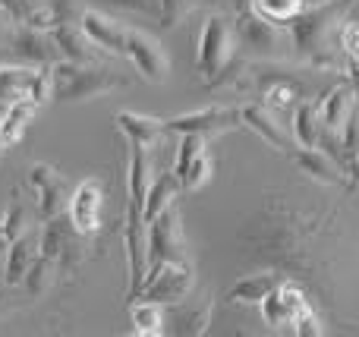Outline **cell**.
<instances>
[{
	"label": "cell",
	"instance_id": "obj_23",
	"mask_svg": "<svg viewBox=\"0 0 359 337\" xmlns=\"http://www.w3.org/2000/svg\"><path fill=\"white\" fill-rule=\"evenodd\" d=\"M38 111H41V104H35L32 98H19V101L4 104V114H0V132H4L6 149H13V145L25 136V130H29V123L35 120Z\"/></svg>",
	"mask_w": 359,
	"mask_h": 337
},
{
	"label": "cell",
	"instance_id": "obj_33",
	"mask_svg": "<svg viewBox=\"0 0 359 337\" xmlns=\"http://www.w3.org/2000/svg\"><path fill=\"white\" fill-rule=\"evenodd\" d=\"M57 271H60V268H57V265L50 262L48 256H38V259H35V265L29 268V275H25V281H22V284H25V290H29L32 296H41L44 290L50 287V281H54Z\"/></svg>",
	"mask_w": 359,
	"mask_h": 337
},
{
	"label": "cell",
	"instance_id": "obj_28",
	"mask_svg": "<svg viewBox=\"0 0 359 337\" xmlns=\"http://www.w3.org/2000/svg\"><path fill=\"white\" fill-rule=\"evenodd\" d=\"M177 193H180V177L174 174V170L158 174L155 180H151V186H149V199H145V212H142L145 221H155L164 208L174 205Z\"/></svg>",
	"mask_w": 359,
	"mask_h": 337
},
{
	"label": "cell",
	"instance_id": "obj_4",
	"mask_svg": "<svg viewBox=\"0 0 359 337\" xmlns=\"http://www.w3.org/2000/svg\"><path fill=\"white\" fill-rule=\"evenodd\" d=\"M236 44L246 54L262 57V60H284L293 57V35L290 25H278L271 19L259 16L255 10L236 13Z\"/></svg>",
	"mask_w": 359,
	"mask_h": 337
},
{
	"label": "cell",
	"instance_id": "obj_2",
	"mask_svg": "<svg viewBox=\"0 0 359 337\" xmlns=\"http://www.w3.org/2000/svg\"><path fill=\"white\" fill-rule=\"evenodd\" d=\"M54 101L60 104H76V101H92L107 92H117L130 82V76L117 73L101 63H79V60H60L54 63Z\"/></svg>",
	"mask_w": 359,
	"mask_h": 337
},
{
	"label": "cell",
	"instance_id": "obj_17",
	"mask_svg": "<svg viewBox=\"0 0 359 337\" xmlns=\"http://www.w3.org/2000/svg\"><path fill=\"white\" fill-rule=\"evenodd\" d=\"M38 256H41V231L32 227V231H25L22 237H16L10 246H6V265H4V284L6 287L22 284Z\"/></svg>",
	"mask_w": 359,
	"mask_h": 337
},
{
	"label": "cell",
	"instance_id": "obj_10",
	"mask_svg": "<svg viewBox=\"0 0 359 337\" xmlns=\"http://www.w3.org/2000/svg\"><path fill=\"white\" fill-rule=\"evenodd\" d=\"M259 309H262L265 325L278 328V331H293V328L299 325V319L312 312L306 294L293 281H280L278 287L259 303Z\"/></svg>",
	"mask_w": 359,
	"mask_h": 337
},
{
	"label": "cell",
	"instance_id": "obj_9",
	"mask_svg": "<svg viewBox=\"0 0 359 337\" xmlns=\"http://www.w3.org/2000/svg\"><path fill=\"white\" fill-rule=\"evenodd\" d=\"M123 57L136 67V73L142 76L145 82H155V85L168 82L170 57H168L164 44L158 41L155 35H149V32L133 29L130 25V29H126V41H123Z\"/></svg>",
	"mask_w": 359,
	"mask_h": 337
},
{
	"label": "cell",
	"instance_id": "obj_7",
	"mask_svg": "<svg viewBox=\"0 0 359 337\" xmlns=\"http://www.w3.org/2000/svg\"><path fill=\"white\" fill-rule=\"evenodd\" d=\"M168 262H186V240L177 205H168L155 221H149V271Z\"/></svg>",
	"mask_w": 359,
	"mask_h": 337
},
{
	"label": "cell",
	"instance_id": "obj_22",
	"mask_svg": "<svg viewBox=\"0 0 359 337\" xmlns=\"http://www.w3.org/2000/svg\"><path fill=\"white\" fill-rule=\"evenodd\" d=\"M38 67L32 63H19V60H4L0 63V104H10V101L29 98L32 95V82H35Z\"/></svg>",
	"mask_w": 359,
	"mask_h": 337
},
{
	"label": "cell",
	"instance_id": "obj_5",
	"mask_svg": "<svg viewBox=\"0 0 359 337\" xmlns=\"http://www.w3.org/2000/svg\"><path fill=\"white\" fill-rule=\"evenodd\" d=\"M86 240L63 212L41 224V256H48L60 271H73L86 259Z\"/></svg>",
	"mask_w": 359,
	"mask_h": 337
},
{
	"label": "cell",
	"instance_id": "obj_21",
	"mask_svg": "<svg viewBox=\"0 0 359 337\" xmlns=\"http://www.w3.org/2000/svg\"><path fill=\"white\" fill-rule=\"evenodd\" d=\"M356 107H359V101H356V92H353V85H350V79L341 82V85H334L322 101H318L322 126L331 130V132H341L344 123L350 120V114H353Z\"/></svg>",
	"mask_w": 359,
	"mask_h": 337
},
{
	"label": "cell",
	"instance_id": "obj_35",
	"mask_svg": "<svg viewBox=\"0 0 359 337\" xmlns=\"http://www.w3.org/2000/svg\"><path fill=\"white\" fill-rule=\"evenodd\" d=\"M107 4L120 6V10H133V13H145V16L161 19V0H107Z\"/></svg>",
	"mask_w": 359,
	"mask_h": 337
},
{
	"label": "cell",
	"instance_id": "obj_27",
	"mask_svg": "<svg viewBox=\"0 0 359 337\" xmlns=\"http://www.w3.org/2000/svg\"><path fill=\"white\" fill-rule=\"evenodd\" d=\"M130 319L136 334L145 337H161L168 331V312H164L161 303H151V300H133L130 306Z\"/></svg>",
	"mask_w": 359,
	"mask_h": 337
},
{
	"label": "cell",
	"instance_id": "obj_39",
	"mask_svg": "<svg viewBox=\"0 0 359 337\" xmlns=\"http://www.w3.org/2000/svg\"><path fill=\"white\" fill-rule=\"evenodd\" d=\"M344 63H347V79H350V85H353L356 101H359V57H344Z\"/></svg>",
	"mask_w": 359,
	"mask_h": 337
},
{
	"label": "cell",
	"instance_id": "obj_36",
	"mask_svg": "<svg viewBox=\"0 0 359 337\" xmlns=\"http://www.w3.org/2000/svg\"><path fill=\"white\" fill-rule=\"evenodd\" d=\"M341 50L344 57H359V22H347L341 29Z\"/></svg>",
	"mask_w": 359,
	"mask_h": 337
},
{
	"label": "cell",
	"instance_id": "obj_25",
	"mask_svg": "<svg viewBox=\"0 0 359 337\" xmlns=\"http://www.w3.org/2000/svg\"><path fill=\"white\" fill-rule=\"evenodd\" d=\"M293 139L297 145H306V149H318L322 145V117H318V101L316 98H303L293 111Z\"/></svg>",
	"mask_w": 359,
	"mask_h": 337
},
{
	"label": "cell",
	"instance_id": "obj_11",
	"mask_svg": "<svg viewBox=\"0 0 359 337\" xmlns=\"http://www.w3.org/2000/svg\"><path fill=\"white\" fill-rule=\"evenodd\" d=\"M101 214H104V186H101L98 177H86L69 193L67 218L82 237L92 240L101 231Z\"/></svg>",
	"mask_w": 359,
	"mask_h": 337
},
{
	"label": "cell",
	"instance_id": "obj_37",
	"mask_svg": "<svg viewBox=\"0 0 359 337\" xmlns=\"http://www.w3.org/2000/svg\"><path fill=\"white\" fill-rule=\"evenodd\" d=\"M13 29H16V16H13V13L0 4V48H4V44H10Z\"/></svg>",
	"mask_w": 359,
	"mask_h": 337
},
{
	"label": "cell",
	"instance_id": "obj_26",
	"mask_svg": "<svg viewBox=\"0 0 359 337\" xmlns=\"http://www.w3.org/2000/svg\"><path fill=\"white\" fill-rule=\"evenodd\" d=\"M280 281H284V277H280L278 271H259V275H249V277H243V281H236L233 287H230L227 300L243 303V306H259Z\"/></svg>",
	"mask_w": 359,
	"mask_h": 337
},
{
	"label": "cell",
	"instance_id": "obj_20",
	"mask_svg": "<svg viewBox=\"0 0 359 337\" xmlns=\"http://www.w3.org/2000/svg\"><path fill=\"white\" fill-rule=\"evenodd\" d=\"M117 130L130 139V145H142V149H155L164 136H168V123L149 114H136V111H120L114 114Z\"/></svg>",
	"mask_w": 359,
	"mask_h": 337
},
{
	"label": "cell",
	"instance_id": "obj_6",
	"mask_svg": "<svg viewBox=\"0 0 359 337\" xmlns=\"http://www.w3.org/2000/svg\"><path fill=\"white\" fill-rule=\"evenodd\" d=\"M192 284H196V277H192L189 262H168L158 271H149L139 294L130 296V300H151L161 303V306H174V303H183L192 294Z\"/></svg>",
	"mask_w": 359,
	"mask_h": 337
},
{
	"label": "cell",
	"instance_id": "obj_1",
	"mask_svg": "<svg viewBox=\"0 0 359 337\" xmlns=\"http://www.w3.org/2000/svg\"><path fill=\"white\" fill-rule=\"evenodd\" d=\"M350 6H353V0H322L316 6H306L290 22L293 54L318 69L347 67L341 50V29L347 25L344 19H347Z\"/></svg>",
	"mask_w": 359,
	"mask_h": 337
},
{
	"label": "cell",
	"instance_id": "obj_38",
	"mask_svg": "<svg viewBox=\"0 0 359 337\" xmlns=\"http://www.w3.org/2000/svg\"><path fill=\"white\" fill-rule=\"evenodd\" d=\"M0 4H4L6 10L16 16V22H22V19L29 16V10H32V0H0Z\"/></svg>",
	"mask_w": 359,
	"mask_h": 337
},
{
	"label": "cell",
	"instance_id": "obj_12",
	"mask_svg": "<svg viewBox=\"0 0 359 337\" xmlns=\"http://www.w3.org/2000/svg\"><path fill=\"white\" fill-rule=\"evenodd\" d=\"M123 243H126V262H130V296H136L145 275H149V221H145L142 208L133 205L126 208Z\"/></svg>",
	"mask_w": 359,
	"mask_h": 337
},
{
	"label": "cell",
	"instance_id": "obj_13",
	"mask_svg": "<svg viewBox=\"0 0 359 337\" xmlns=\"http://www.w3.org/2000/svg\"><path fill=\"white\" fill-rule=\"evenodd\" d=\"M10 54L19 63H32V67H50L60 60V48H57L54 35L48 29H35V25L16 22L10 38Z\"/></svg>",
	"mask_w": 359,
	"mask_h": 337
},
{
	"label": "cell",
	"instance_id": "obj_40",
	"mask_svg": "<svg viewBox=\"0 0 359 337\" xmlns=\"http://www.w3.org/2000/svg\"><path fill=\"white\" fill-rule=\"evenodd\" d=\"M227 4L233 6L236 13H246V10H252V4H255V0H227Z\"/></svg>",
	"mask_w": 359,
	"mask_h": 337
},
{
	"label": "cell",
	"instance_id": "obj_43",
	"mask_svg": "<svg viewBox=\"0 0 359 337\" xmlns=\"http://www.w3.org/2000/svg\"><path fill=\"white\" fill-rule=\"evenodd\" d=\"M4 60H10V54H6V48H0V63Z\"/></svg>",
	"mask_w": 359,
	"mask_h": 337
},
{
	"label": "cell",
	"instance_id": "obj_15",
	"mask_svg": "<svg viewBox=\"0 0 359 337\" xmlns=\"http://www.w3.org/2000/svg\"><path fill=\"white\" fill-rule=\"evenodd\" d=\"M293 155V164H297L303 174H309L312 180L325 183V186H350V174L328 155L325 149H306V145H297L290 151Z\"/></svg>",
	"mask_w": 359,
	"mask_h": 337
},
{
	"label": "cell",
	"instance_id": "obj_14",
	"mask_svg": "<svg viewBox=\"0 0 359 337\" xmlns=\"http://www.w3.org/2000/svg\"><path fill=\"white\" fill-rule=\"evenodd\" d=\"M29 183H32V189H35L38 214H41V221L57 218V214L67 212V205H69L67 180H63V174L57 167H50V164H44V161L32 164Z\"/></svg>",
	"mask_w": 359,
	"mask_h": 337
},
{
	"label": "cell",
	"instance_id": "obj_19",
	"mask_svg": "<svg viewBox=\"0 0 359 337\" xmlns=\"http://www.w3.org/2000/svg\"><path fill=\"white\" fill-rule=\"evenodd\" d=\"M50 35H54L57 48H60V57H67V60L101 63V57L107 54L104 48H98V44L86 35V29H82L79 22H60L50 29Z\"/></svg>",
	"mask_w": 359,
	"mask_h": 337
},
{
	"label": "cell",
	"instance_id": "obj_8",
	"mask_svg": "<svg viewBox=\"0 0 359 337\" xmlns=\"http://www.w3.org/2000/svg\"><path fill=\"white\" fill-rule=\"evenodd\" d=\"M168 123V136H183V132H198L205 139H215L221 132H230L236 126H243V107L240 104H211L202 111L180 114Z\"/></svg>",
	"mask_w": 359,
	"mask_h": 337
},
{
	"label": "cell",
	"instance_id": "obj_3",
	"mask_svg": "<svg viewBox=\"0 0 359 337\" xmlns=\"http://www.w3.org/2000/svg\"><path fill=\"white\" fill-rule=\"evenodd\" d=\"M236 25L227 16H208L198 32V48H196V69L208 85H224L227 76L240 67L236 60Z\"/></svg>",
	"mask_w": 359,
	"mask_h": 337
},
{
	"label": "cell",
	"instance_id": "obj_16",
	"mask_svg": "<svg viewBox=\"0 0 359 337\" xmlns=\"http://www.w3.org/2000/svg\"><path fill=\"white\" fill-rule=\"evenodd\" d=\"M243 126H249L262 142H268L271 149H278V151H293L297 149L293 132H287L284 126L278 123V117H274V111L268 104H243Z\"/></svg>",
	"mask_w": 359,
	"mask_h": 337
},
{
	"label": "cell",
	"instance_id": "obj_42",
	"mask_svg": "<svg viewBox=\"0 0 359 337\" xmlns=\"http://www.w3.org/2000/svg\"><path fill=\"white\" fill-rule=\"evenodd\" d=\"M4 114V111H0ZM4 151H6V145H4V132H0V158H4Z\"/></svg>",
	"mask_w": 359,
	"mask_h": 337
},
{
	"label": "cell",
	"instance_id": "obj_32",
	"mask_svg": "<svg viewBox=\"0 0 359 337\" xmlns=\"http://www.w3.org/2000/svg\"><path fill=\"white\" fill-rule=\"evenodd\" d=\"M299 88L293 85L290 79H274V82H268V88H265V104L271 107V111H287L290 107L293 111V104H299Z\"/></svg>",
	"mask_w": 359,
	"mask_h": 337
},
{
	"label": "cell",
	"instance_id": "obj_29",
	"mask_svg": "<svg viewBox=\"0 0 359 337\" xmlns=\"http://www.w3.org/2000/svg\"><path fill=\"white\" fill-rule=\"evenodd\" d=\"M252 10L278 25H290L306 10V0H255Z\"/></svg>",
	"mask_w": 359,
	"mask_h": 337
},
{
	"label": "cell",
	"instance_id": "obj_30",
	"mask_svg": "<svg viewBox=\"0 0 359 337\" xmlns=\"http://www.w3.org/2000/svg\"><path fill=\"white\" fill-rule=\"evenodd\" d=\"M211 170H215V161H211L208 149L198 151V155L192 158V161L177 174L180 177V189H183V193H192V189L205 186V183L211 180Z\"/></svg>",
	"mask_w": 359,
	"mask_h": 337
},
{
	"label": "cell",
	"instance_id": "obj_31",
	"mask_svg": "<svg viewBox=\"0 0 359 337\" xmlns=\"http://www.w3.org/2000/svg\"><path fill=\"white\" fill-rule=\"evenodd\" d=\"M25 231H32L29 208H25L19 199H13V202H10V208L4 212V218H0V237H4L6 243H13V240L22 237Z\"/></svg>",
	"mask_w": 359,
	"mask_h": 337
},
{
	"label": "cell",
	"instance_id": "obj_41",
	"mask_svg": "<svg viewBox=\"0 0 359 337\" xmlns=\"http://www.w3.org/2000/svg\"><path fill=\"white\" fill-rule=\"evenodd\" d=\"M6 246H10V243L0 237V275H4V265H6Z\"/></svg>",
	"mask_w": 359,
	"mask_h": 337
},
{
	"label": "cell",
	"instance_id": "obj_34",
	"mask_svg": "<svg viewBox=\"0 0 359 337\" xmlns=\"http://www.w3.org/2000/svg\"><path fill=\"white\" fill-rule=\"evenodd\" d=\"M189 10V0H161V25L164 29H174L180 19Z\"/></svg>",
	"mask_w": 359,
	"mask_h": 337
},
{
	"label": "cell",
	"instance_id": "obj_18",
	"mask_svg": "<svg viewBox=\"0 0 359 337\" xmlns=\"http://www.w3.org/2000/svg\"><path fill=\"white\" fill-rule=\"evenodd\" d=\"M79 25L86 29V35L92 38L98 48H104L107 54L123 57L126 29H130L126 22H120V19L107 16V13H101V10H82L79 13Z\"/></svg>",
	"mask_w": 359,
	"mask_h": 337
},
{
	"label": "cell",
	"instance_id": "obj_44",
	"mask_svg": "<svg viewBox=\"0 0 359 337\" xmlns=\"http://www.w3.org/2000/svg\"><path fill=\"white\" fill-rule=\"evenodd\" d=\"M4 300H6V296H4V290H0V309H4Z\"/></svg>",
	"mask_w": 359,
	"mask_h": 337
},
{
	"label": "cell",
	"instance_id": "obj_24",
	"mask_svg": "<svg viewBox=\"0 0 359 337\" xmlns=\"http://www.w3.org/2000/svg\"><path fill=\"white\" fill-rule=\"evenodd\" d=\"M211 325V300L198 303V306H189V303H174L168 312V328L174 334H205Z\"/></svg>",
	"mask_w": 359,
	"mask_h": 337
}]
</instances>
